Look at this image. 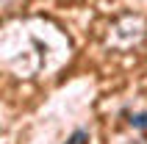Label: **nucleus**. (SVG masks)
Listing matches in <instances>:
<instances>
[{"mask_svg":"<svg viewBox=\"0 0 147 144\" xmlns=\"http://www.w3.org/2000/svg\"><path fill=\"white\" fill-rule=\"evenodd\" d=\"M133 125H136V128H147V114H136V116H133Z\"/></svg>","mask_w":147,"mask_h":144,"instance_id":"1","label":"nucleus"}]
</instances>
